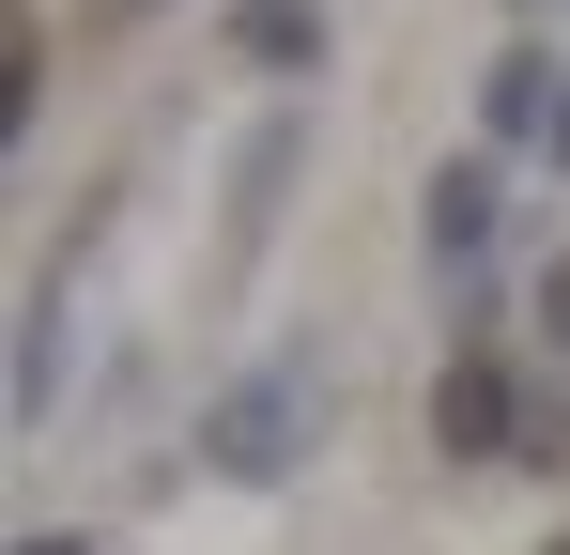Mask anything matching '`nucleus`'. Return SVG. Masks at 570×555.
<instances>
[{
	"label": "nucleus",
	"mask_w": 570,
	"mask_h": 555,
	"mask_svg": "<svg viewBox=\"0 0 570 555\" xmlns=\"http://www.w3.org/2000/svg\"><path fill=\"white\" fill-rule=\"evenodd\" d=\"M31 555H94V541H31Z\"/></svg>",
	"instance_id": "423d86ee"
},
{
	"label": "nucleus",
	"mask_w": 570,
	"mask_h": 555,
	"mask_svg": "<svg viewBox=\"0 0 570 555\" xmlns=\"http://www.w3.org/2000/svg\"><path fill=\"white\" fill-rule=\"evenodd\" d=\"M200 448L232 463V478H293V448H308V432H293V386H278V370H247V386L216 401V432H200Z\"/></svg>",
	"instance_id": "f03ea898"
},
{
	"label": "nucleus",
	"mask_w": 570,
	"mask_h": 555,
	"mask_svg": "<svg viewBox=\"0 0 570 555\" xmlns=\"http://www.w3.org/2000/svg\"><path fill=\"white\" fill-rule=\"evenodd\" d=\"M232 47H247L263 78H308V47H324V16H308V0H232Z\"/></svg>",
	"instance_id": "7ed1b4c3"
},
{
	"label": "nucleus",
	"mask_w": 570,
	"mask_h": 555,
	"mask_svg": "<svg viewBox=\"0 0 570 555\" xmlns=\"http://www.w3.org/2000/svg\"><path fill=\"white\" fill-rule=\"evenodd\" d=\"M556 155H570V108H556Z\"/></svg>",
	"instance_id": "0eeeda50"
},
{
	"label": "nucleus",
	"mask_w": 570,
	"mask_h": 555,
	"mask_svg": "<svg viewBox=\"0 0 570 555\" xmlns=\"http://www.w3.org/2000/svg\"><path fill=\"white\" fill-rule=\"evenodd\" d=\"M478 232H493V171L463 155V171H432V263H463Z\"/></svg>",
	"instance_id": "20e7f679"
},
{
	"label": "nucleus",
	"mask_w": 570,
	"mask_h": 555,
	"mask_svg": "<svg viewBox=\"0 0 570 555\" xmlns=\"http://www.w3.org/2000/svg\"><path fill=\"white\" fill-rule=\"evenodd\" d=\"M540 309H556V340H570V263H556V278H540Z\"/></svg>",
	"instance_id": "39448f33"
},
{
	"label": "nucleus",
	"mask_w": 570,
	"mask_h": 555,
	"mask_svg": "<svg viewBox=\"0 0 570 555\" xmlns=\"http://www.w3.org/2000/svg\"><path fill=\"white\" fill-rule=\"evenodd\" d=\"M432 448H448V463H509V448H540L493 356H448V386H432Z\"/></svg>",
	"instance_id": "f257e3e1"
}]
</instances>
